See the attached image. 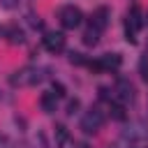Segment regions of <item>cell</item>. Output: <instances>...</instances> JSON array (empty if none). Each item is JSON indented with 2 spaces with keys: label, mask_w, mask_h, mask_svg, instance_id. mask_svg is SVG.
Returning <instances> with one entry per match:
<instances>
[{
  "label": "cell",
  "mask_w": 148,
  "mask_h": 148,
  "mask_svg": "<svg viewBox=\"0 0 148 148\" xmlns=\"http://www.w3.org/2000/svg\"><path fill=\"white\" fill-rule=\"evenodd\" d=\"M16 2H18V0H0V5H2L5 9H12V7H16Z\"/></svg>",
  "instance_id": "cell-19"
},
{
  "label": "cell",
  "mask_w": 148,
  "mask_h": 148,
  "mask_svg": "<svg viewBox=\"0 0 148 148\" xmlns=\"http://www.w3.org/2000/svg\"><path fill=\"white\" fill-rule=\"evenodd\" d=\"M86 65H88L92 72H104V69H102V62H99V58H97V60H88Z\"/></svg>",
  "instance_id": "cell-17"
},
{
  "label": "cell",
  "mask_w": 148,
  "mask_h": 148,
  "mask_svg": "<svg viewBox=\"0 0 148 148\" xmlns=\"http://www.w3.org/2000/svg\"><path fill=\"white\" fill-rule=\"evenodd\" d=\"M0 97H2V92H0Z\"/></svg>",
  "instance_id": "cell-21"
},
{
  "label": "cell",
  "mask_w": 148,
  "mask_h": 148,
  "mask_svg": "<svg viewBox=\"0 0 148 148\" xmlns=\"http://www.w3.org/2000/svg\"><path fill=\"white\" fill-rule=\"evenodd\" d=\"M109 18H111V12H109V7H97L95 12H92V16H90V25L95 28V30H104L106 25H109Z\"/></svg>",
  "instance_id": "cell-7"
},
{
  "label": "cell",
  "mask_w": 148,
  "mask_h": 148,
  "mask_svg": "<svg viewBox=\"0 0 148 148\" xmlns=\"http://www.w3.org/2000/svg\"><path fill=\"white\" fill-rule=\"evenodd\" d=\"M97 42H99V30H95L92 25H88L86 32H83V44L86 46H95Z\"/></svg>",
  "instance_id": "cell-12"
},
{
  "label": "cell",
  "mask_w": 148,
  "mask_h": 148,
  "mask_svg": "<svg viewBox=\"0 0 148 148\" xmlns=\"http://www.w3.org/2000/svg\"><path fill=\"white\" fill-rule=\"evenodd\" d=\"M99 62H102V69L106 72V69H118V67L123 65V58H120L118 53H104V56L99 58Z\"/></svg>",
  "instance_id": "cell-9"
},
{
  "label": "cell",
  "mask_w": 148,
  "mask_h": 148,
  "mask_svg": "<svg viewBox=\"0 0 148 148\" xmlns=\"http://www.w3.org/2000/svg\"><path fill=\"white\" fill-rule=\"evenodd\" d=\"M39 106H42L44 113H53L56 106H58V97H56V92H42V97H39Z\"/></svg>",
  "instance_id": "cell-8"
},
{
  "label": "cell",
  "mask_w": 148,
  "mask_h": 148,
  "mask_svg": "<svg viewBox=\"0 0 148 148\" xmlns=\"http://www.w3.org/2000/svg\"><path fill=\"white\" fill-rule=\"evenodd\" d=\"M42 42H44V49L49 53H60L65 49V35L62 32H46L42 37Z\"/></svg>",
  "instance_id": "cell-5"
},
{
  "label": "cell",
  "mask_w": 148,
  "mask_h": 148,
  "mask_svg": "<svg viewBox=\"0 0 148 148\" xmlns=\"http://www.w3.org/2000/svg\"><path fill=\"white\" fill-rule=\"evenodd\" d=\"M139 74L143 81H148V53L141 56V60H139Z\"/></svg>",
  "instance_id": "cell-14"
},
{
  "label": "cell",
  "mask_w": 148,
  "mask_h": 148,
  "mask_svg": "<svg viewBox=\"0 0 148 148\" xmlns=\"http://www.w3.org/2000/svg\"><path fill=\"white\" fill-rule=\"evenodd\" d=\"M143 25V16H141V7L134 2L130 9H127V18H125V39L130 44H136V32L141 30Z\"/></svg>",
  "instance_id": "cell-1"
},
{
  "label": "cell",
  "mask_w": 148,
  "mask_h": 148,
  "mask_svg": "<svg viewBox=\"0 0 148 148\" xmlns=\"http://www.w3.org/2000/svg\"><path fill=\"white\" fill-rule=\"evenodd\" d=\"M104 123V113L99 109H88L83 116H81V130L86 134H95Z\"/></svg>",
  "instance_id": "cell-4"
},
{
  "label": "cell",
  "mask_w": 148,
  "mask_h": 148,
  "mask_svg": "<svg viewBox=\"0 0 148 148\" xmlns=\"http://www.w3.org/2000/svg\"><path fill=\"white\" fill-rule=\"evenodd\" d=\"M79 106H81V102H79L76 97H74V99H69V104H67V113H69V116H72V113H76V111H79Z\"/></svg>",
  "instance_id": "cell-16"
},
{
  "label": "cell",
  "mask_w": 148,
  "mask_h": 148,
  "mask_svg": "<svg viewBox=\"0 0 148 148\" xmlns=\"http://www.w3.org/2000/svg\"><path fill=\"white\" fill-rule=\"evenodd\" d=\"M53 92H56V97H65V86L53 81Z\"/></svg>",
  "instance_id": "cell-18"
},
{
  "label": "cell",
  "mask_w": 148,
  "mask_h": 148,
  "mask_svg": "<svg viewBox=\"0 0 148 148\" xmlns=\"http://www.w3.org/2000/svg\"><path fill=\"white\" fill-rule=\"evenodd\" d=\"M60 23H62L65 30H74L83 23V12L74 5H67V7L60 9Z\"/></svg>",
  "instance_id": "cell-3"
},
{
  "label": "cell",
  "mask_w": 148,
  "mask_h": 148,
  "mask_svg": "<svg viewBox=\"0 0 148 148\" xmlns=\"http://www.w3.org/2000/svg\"><path fill=\"white\" fill-rule=\"evenodd\" d=\"M146 53H148V51H146Z\"/></svg>",
  "instance_id": "cell-22"
},
{
  "label": "cell",
  "mask_w": 148,
  "mask_h": 148,
  "mask_svg": "<svg viewBox=\"0 0 148 148\" xmlns=\"http://www.w3.org/2000/svg\"><path fill=\"white\" fill-rule=\"evenodd\" d=\"M146 23H148V16H146Z\"/></svg>",
  "instance_id": "cell-20"
},
{
  "label": "cell",
  "mask_w": 148,
  "mask_h": 148,
  "mask_svg": "<svg viewBox=\"0 0 148 148\" xmlns=\"http://www.w3.org/2000/svg\"><path fill=\"white\" fill-rule=\"evenodd\" d=\"M116 102H120V104H125V102H132L134 99V86L127 81V79H120L118 83H116Z\"/></svg>",
  "instance_id": "cell-6"
},
{
  "label": "cell",
  "mask_w": 148,
  "mask_h": 148,
  "mask_svg": "<svg viewBox=\"0 0 148 148\" xmlns=\"http://www.w3.org/2000/svg\"><path fill=\"white\" fill-rule=\"evenodd\" d=\"M5 35H7V42H9V44H23V42H25L23 30H21V28H16V25H9Z\"/></svg>",
  "instance_id": "cell-11"
},
{
  "label": "cell",
  "mask_w": 148,
  "mask_h": 148,
  "mask_svg": "<svg viewBox=\"0 0 148 148\" xmlns=\"http://www.w3.org/2000/svg\"><path fill=\"white\" fill-rule=\"evenodd\" d=\"M69 141H72L69 130H67L65 125H56V143H58V148H67Z\"/></svg>",
  "instance_id": "cell-10"
},
{
  "label": "cell",
  "mask_w": 148,
  "mask_h": 148,
  "mask_svg": "<svg viewBox=\"0 0 148 148\" xmlns=\"http://www.w3.org/2000/svg\"><path fill=\"white\" fill-rule=\"evenodd\" d=\"M12 86H18V88H25V86H35L42 81V72L37 67H21L18 72L12 74Z\"/></svg>",
  "instance_id": "cell-2"
},
{
  "label": "cell",
  "mask_w": 148,
  "mask_h": 148,
  "mask_svg": "<svg viewBox=\"0 0 148 148\" xmlns=\"http://www.w3.org/2000/svg\"><path fill=\"white\" fill-rule=\"evenodd\" d=\"M69 62H72V65H86L88 60H86V58H83L81 53H76V51H72V53H69Z\"/></svg>",
  "instance_id": "cell-15"
},
{
  "label": "cell",
  "mask_w": 148,
  "mask_h": 148,
  "mask_svg": "<svg viewBox=\"0 0 148 148\" xmlns=\"http://www.w3.org/2000/svg\"><path fill=\"white\" fill-rule=\"evenodd\" d=\"M111 118H113V120H125V118H127L125 106H123L120 102H113V104H111Z\"/></svg>",
  "instance_id": "cell-13"
}]
</instances>
